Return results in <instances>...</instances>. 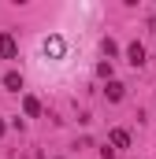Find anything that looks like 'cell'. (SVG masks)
<instances>
[{"label": "cell", "mask_w": 156, "mask_h": 159, "mask_svg": "<svg viewBox=\"0 0 156 159\" xmlns=\"http://www.w3.org/2000/svg\"><path fill=\"white\" fill-rule=\"evenodd\" d=\"M19 56V41L11 34H0V59H15Z\"/></svg>", "instance_id": "obj_1"}, {"label": "cell", "mask_w": 156, "mask_h": 159, "mask_svg": "<svg viewBox=\"0 0 156 159\" xmlns=\"http://www.w3.org/2000/svg\"><path fill=\"white\" fill-rule=\"evenodd\" d=\"M108 141H112V152L130 148V133H126V129H112V133H108Z\"/></svg>", "instance_id": "obj_2"}, {"label": "cell", "mask_w": 156, "mask_h": 159, "mask_svg": "<svg viewBox=\"0 0 156 159\" xmlns=\"http://www.w3.org/2000/svg\"><path fill=\"white\" fill-rule=\"evenodd\" d=\"M126 63H130V67H141V63H145V48H141L138 41L126 48Z\"/></svg>", "instance_id": "obj_3"}, {"label": "cell", "mask_w": 156, "mask_h": 159, "mask_svg": "<svg viewBox=\"0 0 156 159\" xmlns=\"http://www.w3.org/2000/svg\"><path fill=\"white\" fill-rule=\"evenodd\" d=\"M4 89H7V93H19V89H22V74H19V70H7V74H4Z\"/></svg>", "instance_id": "obj_4"}, {"label": "cell", "mask_w": 156, "mask_h": 159, "mask_svg": "<svg viewBox=\"0 0 156 159\" xmlns=\"http://www.w3.org/2000/svg\"><path fill=\"white\" fill-rule=\"evenodd\" d=\"M22 111H26V119H37V115H41L37 96H22Z\"/></svg>", "instance_id": "obj_5"}, {"label": "cell", "mask_w": 156, "mask_h": 159, "mask_svg": "<svg viewBox=\"0 0 156 159\" xmlns=\"http://www.w3.org/2000/svg\"><path fill=\"white\" fill-rule=\"evenodd\" d=\"M104 93H108V100L115 104V100H123V93H126V85H123V81H108V89H104Z\"/></svg>", "instance_id": "obj_6"}, {"label": "cell", "mask_w": 156, "mask_h": 159, "mask_svg": "<svg viewBox=\"0 0 156 159\" xmlns=\"http://www.w3.org/2000/svg\"><path fill=\"white\" fill-rule=\"evenodd\" d=\"M0 137H4V119H0Z\"/></svg>", "instance_id": "obj_7"}]
</instances>
